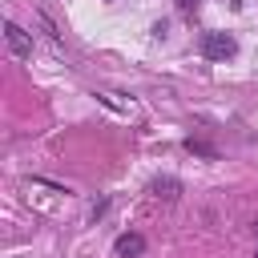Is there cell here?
Wrapping results in <instances>:
<instances>
[{
    "instance_id": "obj_1",
    "label": "cell",
    "mask_w": 258,
    "mask_h": 258,
    "mask_svg": "<svg viewBox=\"0 0 258 258\" xmlns=\"http://www.w3.org/2000/svg\"><path fill=\"white\" fill-rule=\"evenodd\" d=\"M238 52V40L230 32H206L202 36V56L206 60H230Z\"/></svg>"
},
{
    "instance_id": "obj_2",
    "label": "cell",
    "mask_w": 258,
    "mask_h": 258,
    "mask_svg": "<svg viewBox=\"0 0 258 258\" xmlns=\"http://www.w3.org/2000/svg\"><path fill=\"white\" fill-rule=\"evenodd\" d=\"M4 36H8V48L16 52V56H32V40H28V32L20 28V24H4Z\"/></svg>"
},
{
    "instance_id": "obj_3",
    "label": "cell",
    "mask_w": 258,
    "mask_h": 258,
    "mask_svg": "<svg viewBox=\"0 0 258 258\" xmlns=\"http://www.w3.org/2000/svg\"><path fill=\"white\" fill-rule=\"evenodd\" d=\"M141 250H145V238H141V234H121V238L113 242V254H117V258H137Z\"/></svg>"
},
{
    "instance_id": "obj_4",
    "label": "cell",
    "mask_w": 258,
    "mask_h": 258,
    "mask_svg": "<svg viewBox=\"0 0 258 258\" xmlns=\"http://www.w3.org/2000/svg\"><path fill=\"white\" fill-rule=\"evenodd\" d=\"M153 194L165 198V202H173V198L181 194V181H177V177H157V181H153Z\"/></svg>"
},
{
    "instance_id": "obj_5",
    "label": "cell",
    "mask_w": 258,
    "mask_h": 258,
    "mask_svg": "<svg viewBox=\"0 0 258 258\" xmlns=\"http://www.w3.org/2000/svg\"><path fill=\"white\" fill-rule=\"evenodd\" d=\"M185 149H189V153H198V157H214V145H206V141H194V137L185 141Z\"/></svg>"
},
{
    "instance_id": "obj_6",
    "label": "cell",
    "mask_w": 258,
    "mask_h": 258,
    "mask_svg": "<svg viewBox=\"0 0 258 258\" xmlns=\"http://www.w3.org/2000/svg\"><path fill=\"white\" fill-rule=\"evenodd\" d=\"M194 4H198V0H177V8H181V12H189Z\"/></svg>"
},
{
    "instance_id": "obj_7",
    "label": "cell",
    "mask_w": 258,
    "mask_h": 258,
    "mask_svg": "<svg viewBox=\"0 0 258 258\" xmlns=\"http://www.w3.org/2000/svg\"><path fill=\"white\" fill-rule=\"evenodd\" d=\"M254 258H258V254H254Z\"/></svg>"
}]
</instances>
